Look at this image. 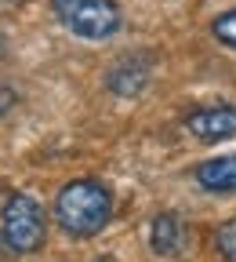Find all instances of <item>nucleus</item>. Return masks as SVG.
<instances>
[{
	"mask_svg": "<svg viewBox=\"0 0 236 262\" xmlns=\"http://www.w3.org/2000/svg\"><path fill=\"white\" fill-rule=\"evenodd\" d=\"M0 233H4V244L11 251H18V255L37 251L44 244V233H48L40 204L33 201V196H26V193L8 196L4 211H0Z\"/></svg>",
	"mask_w": 236,
	"mask_h": 262,
	"instance_id": "f03ea898",
	"label": "nucleus"
},
{
	"mask_svg": "<svg viewBox=\"0 0 236 262\" xmlns=\"http://www.w3.org/2000/svg\"><path fill=\"white\" fill-rule=\"evenodd\" d=\"M215 244H218V251H222L229 262H236V219H229L218 233H215Z\"/></svg>",
	"mask_w": 236,
	"mask_h": 262,
	"instance_id": "6e6552de",
	"label": "nucleus"
},
{
	"mask_svg": "<svg viewBox=\"0 0 236 262\" xmlns=\"http://www.w3.org/2000/svg\"><path fill=\"white\" fill-rule=\"evenodd\" d=\"M185 244V229L178 222V215H156L153 222V251L156 255H178Z\"/></svg>",
	"mask_w": 236,
	"mask_h": 262,
	"instance_id": "423d86ee",
	"label": "nucleus"
},
{
	"mask_svg": "<svg viewBox=\"0 0 236 262\" xmlns=\"http://www.w3.org/2000/svg\"><path fill=\"white\" fill-rule=\"evenodd\" d=\"M51 8L65 29L87 40L113 37L120 29V8L113 0H55Z\"/></svg>",
	"mask_w": 236,
	"mask_h": 262,
	"instance_id": "7ed1b4c3",
	"label": "nucleus"
},
{
	"mask_svg": "<svg viewBox=\"0 0 236 262\" xmlns=\"http://www.w3.org/2000/svg\"><path fill=\"white\" fill-rule=\"evenodd\" d=\"M211 33L225 44V48H236V11H225V15H218L215 18V26H211Z\"/></svg>",
	"mask_w": 236,
	"mask_h": 262,
	"instance_id": "0eeeda50",
	"label": "nucleus"
},
{
	"mask_svg": "<svg viewBox=\"0 0 236 262\" xmlns=\"http://www.w3.org/2000/svg\"><path fill=\"white\" fill-rule=\"evenodd\" d=\"M185 131L200 142H222L236 135V106H211L185 120Z\"/></svg>",
	"mask_w": 236,
	"mask_h": 262,
	"instance_id": "20e7f679",
	"label": "nucleus"
},
{
	"mask_svg": "<svg viewBox=\"0 0 236 262\" xmlns=\"http://www.w3.org/2000/svg\"><path fill=\"white\" fill-rule=\"evenodd\" d=\"M196 182L211 193H232L236 189V153L218 157V160H204L196 168Z\"/></svg>",
	"mask_w": 236,
	"mask_h": 262,
	"instance_id": "39448f33",
	"label": "nucleus"
},
{
	"mask_svg": "<svg viewBox=\"0 0 236 262\" xmlns=\"http://www.w3.org/2000/svg\"><path fill=\"white\" fill-rule=\"evenodd\" d=\"M55 215L62 222L65 233L73 237H95L113 215V196L102 182L91 179H77L69 186H62L58 201H55Z\"/></svg>",
	"mask_w": 236,
	"mask_h": 262,
	"instance_id": "f257e3e1",
	"label": "nucleus"
},
{
	"mask_svg": "<svg viewBox=\"0 0 236 262\" xmlns=\"http://www.w3.org/2000/svg\"><path fill=\"white\" fill-rule=\"evenodd\" d=\"M0 4H4V0H0Z\"/></svg>",
	"mask_w": 236,
	"mask_h": 262,
	"instance_id": "1a4fd4ad",
	"label": "nucleus"
}]
</instances>
